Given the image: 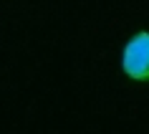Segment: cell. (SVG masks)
Returning a JSON list of instances; mask_svg holds the SVG:
<instances>
[{
    "instance_id": "obj_1",
    "label": "cell",
    "mask_w": 149,
    "mask_h": 134,
    "mask_svg": "<svg viewBox=\"0 0 149 134\" xmlns=\"http://www.w3.org/2000/svg\"><path fill=\"white\" fill-rule=\"evenodd\" d=\"M121 68L132 81L149 84V33H136L129 43L124 46L121 56Z\"/></svg>"
}]
</instances>
